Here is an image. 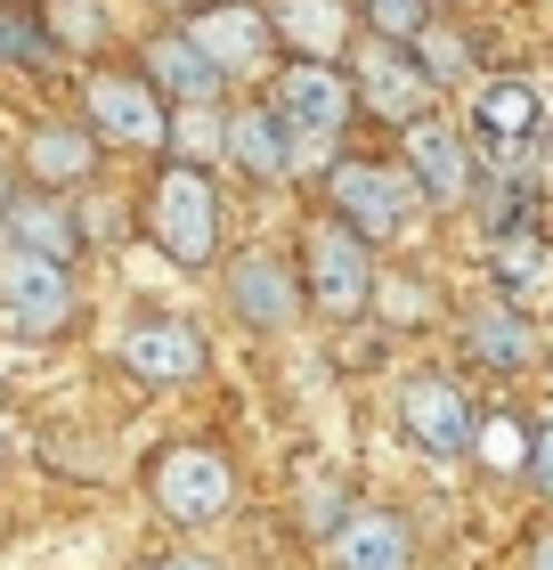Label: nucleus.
Returning a JSON list of instances; mask_svg holds the SVG:
<instances>
[{"mask_svg":"<svg viewBox=\"0 0 553 570\" xmlns=\"http://www.w3.org/2000/svg\"><path fill=\"white\" fill-rule=\"evenodd\" d=\"M399 164H407V179L424 188V204H440V213H456V204H472V139L456 131V122H440V115H424L415 131H399Z\"/></svg>","mask_w":553,"mask_h":570,"instance_id":"nucleus-12","label":"nucleus"},{"mask_svg":"<svg viewBox=\"0 0 553 570\" xmlns=\"http://www.w3.org/2000/svg\"><path fill=\"white\" fill-rule=\"evenodd\" d=\"M545 147H553V139H545Z\"/></svg>","mask_w":553,"mask_h":570,"instance_id":"nucleus-36","label":"nucleus"},{"mask_svg":"<svg viewBox=\"0 0 553 570\" xmlns=\"http://www.w3.org/2000/svg\"><path fill=\"white\" fill-rule=\"evenodd\" d=\"M464 351H472V367H488V375H537L545 367V334H537V318L521 302H481L464 318Z\"/></svg>","mask_w":553,"mask_h":570,"instance_id":"nucleus-15","label":"nucleus"},{"mask_svg":"<svg viewBox=\"0 0 553 570\" xmlns=\"http://www.w3.org/2000/svg\"><path fill=\"white\" fill-rule=\"evenodd\" d=\"M530 489L553 505V424H537V456H530Z\"/></svg>","mask_w":553,"mask_h":570,"instance_id":"nucleus-29","label":"nucleus"},{"mask_svg":"<svg viewBox=\"0 0 553 570\" xmlns=\"http://www.w3.org/2000/svg\"><path fill=\"white\" fill-rule=\"evenodd\" d=\"M147 570H220L213 554H164V562H147Z\"/></svg>","mask_w":553,"mask_h":570,"instance_id":"nucleus-30","label":"nucleus"},{"mask_svg":"<svg viewBox=\"0 0 553 570\" xmlns=\"http://www.w3.org/2000/svg\"><path fill=\"white\" fill-rule=\"evenodd\" d=\"M358 17H366V33L407 41V49H415V41H424L432 24H440V17H432V0H358Z\"/></svg>","mask_w":553,"mask_h":570,"instance_id":"nucleus-25","label":"nucleus"},{"mask_svg":"<svg viewBox=\"0 0 553 570\" xmlns=\"http://www.w3.org/2000/svg\"><path fill=\"white\" fill-rule=\"evenodd\" d=\"M82 122L115 147H171V107L155 98L147 73H90L82 82Z\"/></svg>","mask_w":553,"mask_h":570,"instance_id":"nucleus-10","label":"nucleus"},{"mask_svg":"<svg viewBox=\"0 0 553 570\" xmlns=\"http://www.w3.org/2000/svg\"><path fill=\"white\" fill-rule=\"evenodd\" d=\"M98 139L90 122H41V131H24V171L41 179V196H58V188H82V179L98 171Z\"/></svg>","mask_w":553,"mask_h":570,"instance_id":"nucleus-19","label":"nucleus"},{"mask_svg":"<svg viewBox=\"0 0 553 570\" xmlns=\"http://www.w3.org/2000/svg\"><path fill=\"white\" fill-rule=\"evenodd\" d=\"M188 41L228 73V82H236V73H260L285 49L277 24H269V9H253V0H204V9L188 17Z\"/></svg>","mask_w":553,"mask_h":570,"instance_id":"nucleus-13","label":"nucleus"},{"mask_svg":"<svg viewBox=\"0 0 553 570\" xmlns=\"http://www.w3.org/2000/svg\"><path fill=\"white\" fill-rule=\"evenodd\" d=\"M415 66H424L432 90H456V82L481 73V49H472V33H456V24H432V33L415 41Z\"/></svg>","mask_w":553,"mask_h":570,"instance_id":"nucleus-23","label":"nucleus"},{"mask_svg":"<svg viewBox=\"0 0 553 570\" xmlns=\"http://www.w3.org/2000/svg\"><path fill=\"white\" fill-rule=\"evenodd\" d=\"M269 24L285 41V58L294 66H334L350 58V24H358V0H269Z\"/></svg>","mask_w":553,"mask_h":570,"instance_id":"nucleus-16","label":"nucleus"},{"mask_svg":"<svg viewBox=\"0 0 553 570\" xmlns=\"http://www.w3.org/2000/svg\"><path fill=\"white\" fill-rule=\"evenodd\" d=\"M49 33H58V41H98L107 24H98L90 0H58V9H49Z\"/></svg>","mask_w":553,"mask_h":570,"instance_id":"nucleus-28","label":"nucleus"},{"mask_svg":"<svg viewBox=\"0 0 553 570\" xmlns=\"http://www.w3.org/2000/svg\"><path fill=\"white\" fill-rule=\"evenodd\" d=\"M139 73L155 82V98H164L171 115L179 107H220V90H228V73L188 41V24H164V33L139 49Z\"/></svg>","mask_w":553,"mask_h":570,"instance_id":"nucleus-14","label":"nucleus"},{"mask_svg":"<svg viewBox=\"0 0 553 570\" xmlns=\"http://www.w3.org/2000/svg\"><path fill=\"white\" fill-rule=\"evenodd\" d=\"M415 204H424V188L407 179V164H358V155H342V164L326 171V213L350 228V237H366V245L407 237Z\"/></svg>","mask_w":553,"mask_h":570,"instance_id":"nucleus-5","label":"nucleus"},{"mask_svg":"<svg viewBox=\"0 0 553 570\" xmlns=\"http://www.w3.org/2000/svg\"><path fill=\"white\" fill-rule=\"evenodd\" d=\"M228 164L245 179H294V139L269 107H236L228 115Z\"/></svg>","mask_w":553,"mask_h":570,"instance_id":"nucleus-21","label":"nucleus"},{"mask_svg":"<svg viewBox=\"0 0 553 570\" xmlns=\"http://www.w3.org/2000/svg\"><path fill=\"white\" fill-rule=\"evenodd\" d=\"M537 277H545L537 237H505V245H496V285H505V302L521 294V285H537Z\"/></svg>","mask_w":553,"mask_h":570,"instance_id":"nucleus-27","label":"nucleus"},{"mask_svg":"<svg viewBox=\"0 0 553 570\" xmlns=\"http://www.w3.org/2000/svg\"><path fill=\"white\" fill-rule=\"evenodd\" d=\"M269 115L285 122V139H294V171L302 164H342V131H350L358 98H350V73L342 66H285L277 90H269Z\"/></svg>","mask_w":553,"mask_h":570,"instance_id":"nucleus-1","label":"nucleus"},{"mask_svg":"<svg viewBox=\"0 0 553 570\" xmlns=\"http://www.w3.org/2000/svg\"><path fill=\"white\" fill-rule=\"evenodd\" d=\"M9 204H17V188H9V164H0V220H9Z\"/></svg>","mask_w":553,"mask_h":570,"instance_id":"nucleus-33","label":"nucleus"},{"mask_svg":"<svg viewBox=\"0 0 553 570\" xmlns=\"http://www.w3.org/2000/svg\"><path fill=\"white\" fill-rule=\"evenodd\" d=\"M122 367L139 383H196L204 367H213V343H204L196 318H171V309H147V318L122 326Z\"/></svg>","mask_w":553,"mask_h":570,"instance_id":"nucleus-11","label":"nucleus"},{"mask_svg":"<svg viewBox=\"0 0 553 570\" xmlns=\"http://www.w3.org/2000/svg\"><path fill=\"white\" fill-rule=\"evenodd\" d=\"M0 228H9V245L41 253V262H58V269H73V253H82V237H90V220L73 213V204H58V196H17Z\"/></svg>","mask_w":553,"mask_h":570,"instance_id":"nucleus-20","label":"nucleus"},{"mask_svg":"<svg viewBox=\"0 0 553 570\" xmlns=\"http://www.w3.org/2000/svg\"><path fill=\"white\" fill-rule=\"evenodd\" d=\"M350 98H358V115H375L391 122V131H415V122L432 115V82H424V66H415V49L407 41H383V33H366L350 49Z\"/></svg>","mask_w":553,"mask_h":570,"instance_id":"nucleus-6","label":"nucleus"},{"mask_svg":"<svg viewBox=\"0 0 553 570\" xmlns=\"http://www.w3.org/2000/svg\"><path fill=\"white\" fill-rule=\"evenodd\" d=\"M530 456H537V424H521L513 407H488L481 440H472V464L488 481H530Z\"/></svg>","mask_w":553,"mask_h":570,"instance_id":"nucleus-22","label":"nucleus"},{"mask_svg":"<svg viewBox=\"0 0 553 570\" xmlns=\"http://www.w3.org/2000/svg\"><path fill=\"white\" fill-rule=\"evenodd\" d=\"M530 139H545V107L537 90L505 73V82L481 90V107H472V155H496V164H513V155H530Z\"/></svg>","mask_w":553,"mask_h":570,"instance_id":"nucleus-18","label":"nucleus"},{"mask_svg":"<svg viewBox=\"0 0 553 570\" xmlns=\"http://www.w3.org/2000/svg\"><path fill=\"white\" fill-rule=\"evenodd\" d=\"M220 302H228V318L245 326V334H294L302 326V269H285L277 253H236V262L220 269Z\"/></svg>","mask_w":553,"mask_h":570,"instance_id":"nucleus-9","label":"nucleus"},{"mask_svg":"<svg viewBox=\"0 0 553 570\" xmlns=\"http://www.w3.org/2000/svg\"><path fill=\"white\" fill-rule=\"evenodd\" d=\"M334 570H415V530L399 505H350V522L326 538Z\"/></svg>","mask_w":553,"mask_h":570,"instance_id":"nucleus-17","label":"nucleus"},{"mask_svg":"<svg viewBox=\"0 0 553 570\" xmlns=\"http://www.w3.org/2000/svg\"><path fill=\"white\" fill-rule=\"evenodd\" d=\"M147 498H155L164 522L204 530V522H220L236 505V464L213 449V440H171V449H155V464H147Z\"/></svg>","mask_w":553,"mask_h":570,"instance_id":"nucleus-4","label":"nucleus"},{"mask_svg":"<svg viewBox=\"0 0 553 570\" xmlns=\"http://www.w3.org/2000/svg\"><path fill=\"white\" fill-rule=\"evenodd\" d=\"M0 464H9V424H0Z\"/></svg>","mask_w":553,"mask_h":570,"instance_id":"nucleus-34","label":"nucleus"},{"mask_svg":"<svg viewBox=\"0 0 553 570\" xmlns=\"http://www.w3.org/2000/svg\"><path fill=\"white\" fill-rule=\"evenodd\" d=\"M530 570H553V522H545V530L530 538Z\"/></svg>","mask_w":553,"mask_h":570,"instance_id":"nucleus-31","label":"nucleus"},{"mask_svg":"<svg viewBox=\"0 0 553 570\" xmlns=\"http://www.w3.org/2000/svg\"><path fill=\"white\" fill-rule=\"evenodd\" d=\"M0 318L24 343L66 334L73 326V277L58 262H41V253H24V245H0Z\"/></svg>","mask_w":553,"mask_h":570,"instance_id":"nucleus-8","label":"nucleus"},{"mask_svg":"<svg viewBox=\"0 0 553 570\" xmlns=\"http://www.w3.org/2000/svg\"><path fill=\"white\" fill-rule=\"evenodd\" d=\"M171 155H179L188 171L220 164V155H228V115H220V107H179V115H171Z\"/></svg>","mask_w":553,"mask_h":570,"instance_id":"nucleus-24","label":"nucleus"},{"mask_svg":"<svg viewBox=\"0 0 553 570\" xmlns=\"http://www.w3.org/2000/svg\"><path fill=\"white\" fill-rule=\"evenodd\" d=\"M481 416H488V407L472 400L456 375H440V367H424V375L399 383V432H407L424 456H440V464H447V456H472Z\"/></svg>","mask_w":553,"mask_h":570,"instance_id":"nucleus-7","label":"nucleus"},{"mask_svg":"<svg viewBox=\"0 0 553 570\" xmlns=\"http://www.w3.org/2000/svg\"><path fill=\"white\" fill-rule=\"evenodd\" d=\"M58 58V33L33 24V9H0V66H49Z\"/></svg>","mask_w":553,"mask_h":570,"instance_id":"nucleus-26","label":"nucleus"},{"mask_svg":"<svg viewBox=\"0 0 553 570\" xmlns=\"http://www.w3.org/2000/svg\"><path fill=\"white\" fill-rule=\"evenodd\" d=\"M155 9H179V24H188V17L204 9V0H155Z\"/></svg>","mask_w":553,"mask_h":570,"instance_id":"nucleus-32","label":"nucleus"},{"mask_svg":"<svg viewBox=\"0 0 553 570\" xmlns=\"http://www.w3.org/2000/svg\"><path fill=\"white\" fill-rule=\"evenodd\" d=\"M432 9H440V0H432Z\"/></svg>","mask_w":553,"mask_h":570,"instance_id":"nucleus-35","label":"nucleus"},{"mask_svg":"<svg viewBox=\"0 0 553 570\" xmlns=\"http://www.w3.org/2000/svg\"><path fill=\"white\" fill-rule=\"evenodd\" d=\"M302 294L334 326L366 318V302H375V245L350 237L334 213H309L302 220Z\"/></svg>","mask_w":553,"mask_h":570,"instance_id":"nucleus-2","label":"nucleus"},{"mask_svg":"<svg viewBox=\"0 0 553 570\" xmlns=\"http://www.w3.org/2000/svg\"><path fill=\"white\" fill-rule=\"evenodd\" d=\"M147 237L179 269H213L220 262V188H213V171H188V164L155 171V188H147Z\"/></svg>","mask_w":553,"mask_h":570,"instance_id":"nucleus-3","label":"nucleus"}]
</instances>
